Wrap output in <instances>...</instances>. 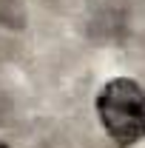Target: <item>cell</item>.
<instances>
[{
    "label": "cell",
    "mask_w": 145,
    "mask_h": 148,
    "mask_svg": "<svg viewBox=\"0 0 145 148\" xmlns=\"http://www.w3.org/2000/svg\"><path fill=\"white\" fill-rule=\"evenodd\" d=\"M97 114L111 140L131 148L145 137V88L128 77L105 83L97 94Z\"/></svg>",
    "instance_id": "obj_1"
},
{
    "label": "cell",
    "mask_w": 145,
    "mask_h": 148,
    "mask_svg": "<svg viewBox=\"0 0 145 148\" xmlns=\"http://www.w3.org/2000/svg\"><path fill=\"white\" fill-rule=\"evenodd\" d=\"M0 148H6V143H0Z\"/></svg>",
    "instance_id": "obj_2"
}]
</instances>
